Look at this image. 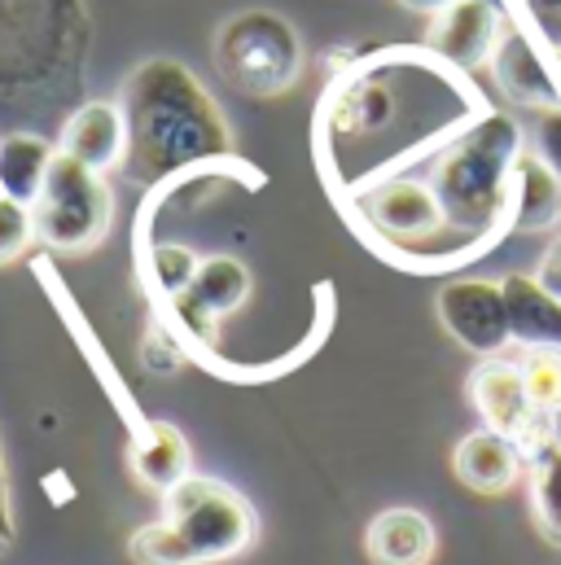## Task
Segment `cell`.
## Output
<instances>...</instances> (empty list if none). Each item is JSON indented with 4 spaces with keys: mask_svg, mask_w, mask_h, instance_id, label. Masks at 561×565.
Wrapping results in <instances>:
<instances>
[{
    "mask_svg": "<svg viewBox=\"0 0 561 565\" xmlns=\"http://www.w3.org/2000/svg\"><path fill=\"white\" fill-rule=\"evenodd\" d=\"M531 509L540 535L561 544V447L549 434L531 447Z\"/></svg>",
    "mask_w": 561,
    "mask_h": 565,
    "instance_id": "obj_19",
    "label": "cell"
},
{
    "mask_svg": "<svg viewBox=\"0 0 561 565\" xmlns=\"http://www.w3.org/2000/svg\"><path fill=\"white\" fill-rule=\"evenodd\" d=\"M491 71L496 84L505 88V97H514L518 106H536V110H561V66L558 53L553 62L531 44L527 31L505 26L500 44L491 53Z\"/></svg>",
    "mask_w": 561,
    "mask_h": 565,
    "instance_id": "obj_11",
    "label": "cell"
},
{
    "mask_svg": "<svg viewBox=\"0 0 561 565\" xmlns=\"http://www.w3.org/2000/svg\"><path fill=\"white\" fill-rule=\"evenodd\" d=\"M540 158L561 175V110H544V124H540Z\"/></svg>",
    "mask_w": 561,
    "mask_h": 565,
    "instance_id": "obj_23",
    "label": "cell"
},
{
    "mask_svg": "<svg viewBox=\"0 0 561 565\" xmlns=\"http://www.w3.org/2000/svg\"><path fill=\"white\" fill-rule=\"evenodd\" d=\"M31 242H35V215H31V206L0 193V264L18 259Z\"/></svg>",
    "mask_w": 561,
    "mask_h": 565,
    "instance_id": "obj_21",
    "label": "cell"
},
{
    "mask_svg": "<svg viewBox=\"0 0 561 565\" xmlns=\"http://www.w3.org/2000/svg\"><path fill=\"white\" fill-rule=\"evenodd\" d=\"M505 307H509V338L522 347H561V298L549 294L536 277H505Z\"/></svg>",
    "mask_w": 561,
    "mask_h": 565,
    "instance_id": "obj_17",
    "label": "cell"
},
{
    "mask_svg": "<svg viewBox=\"0 0 561 565\" xmlns=\"http://www.w3.org/2000/svg\"><path fill=\"white\" fill-rule=\"evenodd\" d=\"M31 215H35V242H44L57 255H80L106 237L110 215H115V198H110L102 171L66 158L57 149Z\"/></svg>",
    "mask_w": 561,
    "mask_h": 565,
    "instance_id": "obj_5",
    "label": "cell"
},
{
    "mask_svg": "<svg viewBox=\"0 0 561 565\" xmlns=\"http://www.w3.org/2000/svg\"><path fill=\"white\" fill-rule=\"evenodd\" d=\"M246 294H251V273H246V264H237V259H229V255H211V259L198 264L189 289H180V294L171 298V311H176V320L184 324V333L211 342V338H215V320L229 316V311H237V307L246 302Z\"/></svg>",
    "mask_w": 561,
    "mask_h": 565,
    "instance_id": "obj_10",
    "label": "cell"
},
{
    "mask_svg": "<svg viewBox=\"0 0 561 565\" xmlns=\"http://www.w3.org/2000/svg\"><path fill=\"white\" fill-rule=\"evenodd\" d=\"M364 548L373 565H430L438 535H434V522L417 509H387L369 522Z\"/></svg>",
    "mask_w": 561,
    "mask_h": 565,
    "instance_id": "obj_14",
    "label": "cell"
},
{
    "mask_svg": "<svg viewBox=\"0 0 561 565\" xmlns=\"http://www.w3.org/2000/svg\"><path fill=\"white\" fill-rule=\"evenodd\" d=\"M360 206H364L369 228L387 242H400V246H425L430 237H438L447 228V215H443L430 180L421 184L409 175H387V180L369 184Z\"/></svg>",
    "mask_w": 561,
    "mask_h": 565,
    "instance_id": "obj_6",
    "label": "cell"
},
{
    "mask_svg": "<svg viewBox=\"0 0 561 565\" xmlns=\"http://www.w3.org/2000/svg\"><path fill=\"white\" fill-rule=\"evenodd\" d=\"M124 175L133 184H162L189 167L233 158V132L202 79L176 57H149L124 84Z\"/></svg>",
    "mask_w": 561,
    "mask_h": 565,
    "instance_id": "obj_1",
    "label": "cell"
},
{
    "mask_svg": "<svg viewBox=\"0 0 561 565\" xmlns=\"http://www.w3.org/2000/svg\"><path fill=\"white\" fill-rule=\"evenodd\" d=\"M518 369H522L536 413L549 417L561 404V347H527V360Z\"/></svg>",
    "mask_w": 561,
    "mask_h": 565,
    "instance_id": "obj_20",
    "label": "cell"
},
{
    "mask_svg": "<svg viewBox=\"0 0 561 565\" xmlns=\"http://www.w3.org/2000/svg\"><path fill=\"white\" fill-rule=\"evenodd\" d=\"M251 544V504L233 487L189 473L162 491V522L133 531L128 553L137 565H215L242 557Z\"/></svg>",
    "mask_w": 561,
    "mask_h": 565,
    "instance_id": "obj_2",
    "label": "cell"
},
{
    "mask_svg": "<svg viewBox=\"0 0 561 565\" xmlns=\"http://www.w3.org/2000/svg\"><path fill=\"white\" fill-rule=\"evenodd\" d=\"M128 460H133V473H137L140 487H149V491H158V495H162V491H171L180 478H189V473H193L189 443H184V434H180L171 422H145L140 425V434L133 438Z\"/></svg>",
    "mask_w": 561,
    "mask_h": 565,
    "instance_id": "obj_16",
    "label": "cell"
},
{
    "mask_svg": "<svg viewBox=\"0 0 561 565\" xmlns=\"http://www.w3.org/2000/svg\"><path fill=\"white\" fill-rule=\"evenodd\" d=\"M154 281H158V289L167 294V298H176L180 289H189V281H193V273H198V255L193 250H184V246H154Z\"/></svg>",
    "mask_w": 561,
    "mask_h": 565,
    "instance_id": "obj_22",
    "label": "cell"
},
{
    "mask_svg": "<svg viewBox=\"0 0 561 565\" xmlns=\"http://www.w3.org/2000/svg\"><path fill=\"white\" fill-rule=\"evenodd\" d=\"M522 158V132L509 115H483L438 149L430 189L452 233H487L509 220V189Z\"/></svg>",
    "mask_w": 561,
    "mask_h": 565,
    "instance_id": "obj_3",
    "label": "cell"
},
{
    "mask_svg": "<svg viewBox=\"0 0 561 565\" xmlns=\"http://www.w3.org/2000/svg\"><path fill=\"white\" fill-rule=\"evenodd\" d=\"M469 404L478 408V417L487 429L514 438L522 451H531L549 429L544 417L536 413L531 395H527V382H522V369L518 364H505L496 355H487V364H478L469 373Z\"/></svg>",
    "mask_w": 561,
    "mask_h": 565,
    "instance_id": "obj_7",
    "label": "cell"
},
{
    "mask_svg": "<svg viewBox=\"0 0 561 565\" xmlns=\"http://www.w3.org/2000/svg\"><path fill=\"white\" fill-rule=\"evenodd\" d=\"M215 66L242 93L277 97L303 75V40L277 9H242L215 31Z\"/></svg>",
    "mask_w": 561,
    "mask_h": 565,
    "instance_id": "obj_4",
    "label": "cell"
},
{
    "mask_svg": "<svg viewBox=\"0 0 561 565\" xmlns=\"http://www.w3.org/2000/svg\"><path fill=\"white\" fill-rule=\"evenodd\" d=\"M9 491H4V469H0V548L9 544Z\"/></svg>",
    "mask_w": 561,
    "mask_h": 565,
    "instance_id": "obj_26",
    "label": "cell"
},
{
    "mask_svg": "<svg viewBox=\"0 0 561 565\" xmlns=\"http://www.w3.org/2000/svg\"><path fill=\"white\" fill-rule=\"evenodd\" d=\"M443 329L474 355H500L509 338L505 285L496 281H447L434 298Z\"/></svg>",
    "mask_w": 561,
    "mask_h": 565,
    "instance_id": "obj_8",
    "label": "cell"
},
{
    "mask_svg": "<svg viewBox=\"0 0 561 565\" xmlns=\"http://www.w3.org/2000/svg\"><path fill=\"white\" fill-rule=\"evenodd\" d=\"M553 224H561V175L540 153H522L509 189V228L544 233Z\"/></svg>",
    "mask_w": 561,
    "mask_h": 565,
    "instance_id": "obj_15",
    "label": "cell"
},
{
    "mask_svg": "<svg viewBox=\"0 0 561 565\" xmlns=\"http://www.w3.org/2000/svg\"><path fill=\"white\" fill-rule=\"evenodd\" d=\"M500 31H505V18L491 0H452L438 13H430L425 49L465 75L491 62Z\"/></svg>",
    "mask_w": 561,
    "mask_h": 565,
    "instance_id": "obj_9",
    "label": "cell"
},
{
    "mask_svg": "<svg viewBox=\"0 0 561 565\" xmlns=\"http://www.w3.org/2000/svg\"><path fill=\"white\" fill-rule=\"evenodd\" d=\"M57 149L93 171H110L124 162V149H128V124H124V110L115 102H88L71 115L66 132Z\"/></svg>",
    "mask_w": 561,
    "mask_h": 565,
    "instance_id": "obj_13",
    "label": "cell"
},
{
    "mask_svg": "<svg viewBox=\"0 0 561 565\" xmlns=\"http://www.w3.org/2000/svg\"><path fill=\"white\" fill-rule=\"evenodd\" d=\"M544 35L553 40V49H561V13L553 18V22H549V26H544Z\"/></svg>",
    "mask_w": 561,
    "mask_h": 565,
    "instance_id": "obj_29",
    "label": "cell"
},
{
    "mask_svg": "<svg viewBox=\"0 0 561 565\" xmlns=\"http://www.w3.org/2000/svg\"><path fill=\"white\" fill-rule=\"evenodd\" d=\"M452 469H456L461 487H469L478 495H500L522 478V447L483 425L456 443Z\"/></svg>",
    "mask_w": 561,
    "mask_h": 565,
    "instance_id": "obj_12",
    "label": "cell"
},
{
    "mask_svg": "<svg viewBox=\"0 0 561 565\" xmlns=\"http://www.w3.org/2000/svg\"><path fill=\"white\" fill-rule=\"evenodd\" d=\"M536 281L544 285L549 294H558L561 298V237L544 250V259H540V273H536Z\"/></svg>",
    "mask_w": 561,
    "mask_h": 565,
    "instance_id": "obj_24",
    "label": "cell"
},
{
    "mask_svg": "<svg viewBox=\"0 0 561 565\" xmlns=\"http://www.w3.org/2000/svg\"><path fill=\"white\" fill-rule=\"evenodd\" d=\"M53 158H57V149L44 141V137H35V132L0 137V193L13 198V202L35 206Z\"/></svg>",
    "mask_w": 561,
    "mask_h": 565,
    "instance_id": "obj_18",
    "label": "cell"
},
{
    "mask_svg": "<svg viewBox=\"0 0 561 565\" xmlns=\"http://www.w3.org/2000/svg\"><path fill=\"white\" fill-rule=\"evenodd\" d=\"M400 4H409V9H421V13H438L443 4H452V0H400Z\"/></svg>",
    "mask_w": 561,
    "mask_h": 565,
    "instance_id": "obj_28",
    "label": "cell"
},
{
    "mask_svg": "<svg viewBox=\"0 0 561 565\" xmlns=\"http://www.w3.org/2000/svg\"><path fill=\"white\" fill-rule=\"evenodd\" d=\"M544 429H549V443H558L561 447V404L544 417Z\"/></svg>",
    "mask_w": 561,
    "mask_h": 565,
    "instance_id": "obj_27",
    "label": "cell"
},
{
    "mask_svg": "<svg viewBox=\"0 0 561 565\" xmlns=\"http://www.w3.org/2000/svg\"><path fill=\"white\" fill-rule=\"evenodd\" d=\"M522 4H527L531 22H536L540 31H544V26H549V22H553V18L561 13V0H522Z\"/></svg>",
    "mask_w": 561,
    "mask_h": 565,
    "instance_id": "obj_25",
    "label": "cell"
}]
</instances>
